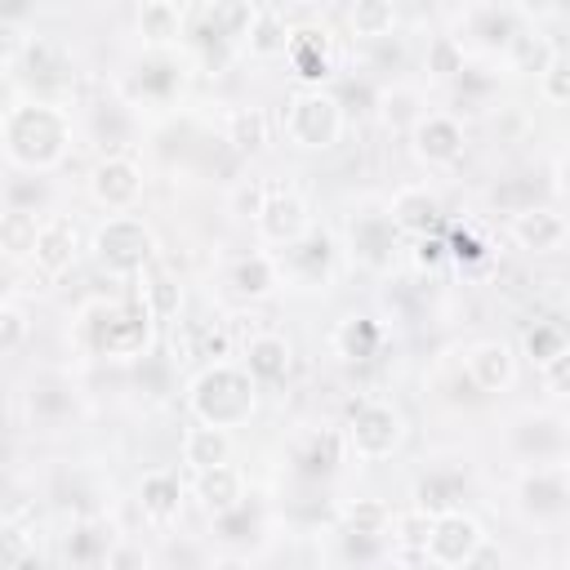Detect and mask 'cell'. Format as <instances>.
Returning <instances> with one entry per match:
<instances>
[{
	"instance_id": "cell-44",
	"label": "cell",
	"mask_w": 570,
	"mask_h": 570,
	"mask_svg": "<svg viewBox=\"0 0 570 570\" xmlns=\"http://www.w3.org/2000/svg\"><path fill=\"white\" fill-rule=\"evenodd\" d=\"M410 120H419V116H414V94H410V89L387 94V125L401 129V125H410Z\"/></svg>"
},
{
	"instance_id": "cell-34",
	"label": "cell",
	"mask_w": 570,
	"mask_h": 570,
	"mask_svg": "<svg viewBox=\"0 0 570 570\" xmlns=\"http://www.w3.org/2000/svg\"><path fill=\"white\" fill-rule=\"evenodd\" d=\"M232 142H236L240 151H258V147L267 142V116H263L258 107L236 111V116H232Z\"/></svg>"
},
{
	"instance_id": "cell-24",
	"label": "cell",
	"mask_w": 570,
	"mask_h": 570,
	"mask_svg": "<svg viewBox=\"0 0 570 570\" xmlns=\"http://www.w3.org/2000/svg\"><path fill=\"white\" fill-rule=\"evenodd\" d=\"M36 232H40V223H36L31 209H4L0 214V249L4 254H13V258L31 254L36 249Z\"/></svg>"
},
{
	"instance_id": "cell-25",
	"label": "cell",
	"mask_w": 570,
	"mask_h": 570,
	"mask_svg": "<svg viewBox=\"0 0 570 570\" xmlns=\"http://www.w3.org/2000/svg\"><path fill=\"white\" fill-rule=\"evenodd\" d=\"M508 53H512V67L517 71H534V76H543V67L557 58V49L548 45V36H539V31H517L508 40Z\"/></svg>"
},
{
	"instance_id": "cell-7",
	"label": "cell",
	"mask_w": 570,
	"mask_h": 570,
	"mask_svg": "<svg viewBox=\"0 0 570 570\" xmlns=\"http://www.w3.org/2000/svg\"><path fill=\"white\" fill-rule=\"evenodd\" d=\"M330 258H334V240H330L325 232H303V236L289 240V245L281 249V258H272V263H276V272H285V276L298 281V285H321L325 272H330Z\"/></svg>"
},
{
	"instance_id": "cell-1",
	"label": "cell",
	"mask_w": 570,
	"mask_h": 570,
	"mask_svg": "<svg viewBox=\"0 0 570 570\" xmlns=\"http://www.w3.org/2000/svg\"><path fill=\"white\" fill-rule=\"evenodd\" d=\"M4 147L27 169H49L67 151V120L49 102H22L4 116Z\"/></svg>"
},
{
	"instance_id": "cell-27",
	"label": "cell",
	"mask_w": 570,
	"mask_h": 570,
	"mask_svg": "<svg viewBox=\"0 0 570 570\" xmlns=\"http://www.w3.org/2000/svg\"><path fill=\"white\" fill-rule=\"evenodd\" d=\"M138 303L147 307V316H151V321H169V316L178 312L183 294H178V285H174L165 272H151V281L142 285V298H138Z\"/></svg>"
},
{
	"instance_id": "cell-17",
	"label": "cell",
	"mask_w": 570,
	"mask_h": 570,
	"mask_svg": "<svg viewBox=\"0 0 570 570\" xmlns=\"http://www.w3.org/2000/svg\"><path fill=\"white\" fill-rule=\"evenodd\" d=\"M196 494H200L205 512H214V517H227L232 508H240V503H245V494H240V472H236V468H227V463H218V468L200 472Z\"/></svg>"
},
{
	"instance_id": "cell-43",
	"label": "cell",
	"mask_w": 570,
	"mask_h": 570,
	"mask_svg": "<svg viewBox=\"0 0 570 570\" xmlns=\"http://www.w3.org/2000/svg\"><path fill=\"white\" fill-rule=\"evenodd\" d=\"M31 552V543H27V530H18V525H4L0 530V570H13L22 557Z\"/></svg>"
},
{
	"instance_id": "cell-41",
	"label": "cell",
	"mask_w": 570,
	"mask_h": 570,
	"mask_svg": "<svg viewBox=\"0 0 570 570\" xmlns=\"http://www.w3.org/2000/svg\"><path fill=\"white\" fill-rule=\"evenodd\" d=\"M428 71H436V76H459V71H463V53H459V45H454L450 36H441V40L432 45Z\"/></svg>"
},
{
	"instance_id": "cell-49",
	"label": "cell",
	"mask_w": 570,
	"mask_h": 570,
	"mask_svg": "<svg viewBox=\"0 0 570 570\" xmlns=\"http://www.w3.org/2000/svg\"><path fill=\"white\" fill-rule=\"evenodd\" d=\"M396 570H436V566H432V561H428L423 552H414V557H405V561H401Z\"/></svg>"
},
{
	"instance_id": "cell-21",
	"label": "cell",
	"mask_w": 570,
	"mask_h": 570,
	"mask_svg": "<svg viewBox=\"0 0 570 570\" xmlns=\"http://www.w3.org/2000/svg\"><path fill=\"white\" fill-rule=\"evenodd\" d=\"M245 356H249L245 374H249L254 383H276V379H285V370H289V343H285V338H276V334L254 338Z\"/></svg>"
},
{
	"instance_id": "cell-20",
	"label": "cell",
	"mask_w": 570,
	"mask_h": 570,
	"mask_svg": "<svg viewBox=\"0 0 570 570\" xmlns=\"http://www.w3.org/2000/svg\"><path fill=\"white\" fill-rule=\"evenodd\" d=\"M227 450H232L227 432H223V428H209V423H196V428H187V436H183V459H187L196 472H209V468L227 463Z\"/></svg>"
},
{
	"instance_id": "cell-46",
	"label": "cell",
	"mask_w": 570,
	"mask_h": 570,
	"mask_svg": "<svg viewBox=\"0 0 570 570\" xmlns=\"http://www.w3.org/2000/svg\"><path fill=\"white\" fill-rule=\"evenodd\" d=\"M499 566H503V552H499L494 543H485V539H481L476 552L463 561V570H499Z\"/></svg>"
},
{
	"instance_id": "cell-47",
	"label": "cell",
	"mask_w": 570,
	"mask_h": 570,
	"mask_svg": "<svg viewBox=\"0 0 570 570\" xmlns=\"http://www.w3.org/2000/svg\"><path fill=\"white\" fill-rule=\"evenodd\" d=\"M27 49V31L13 27V22H0V58H13Z\"/></svg>"
},
{
	"instance_id": "cell-33",
	"label": "cell",
	"mask_w": 570,
	"mask_h": 570,
	"mask_svg": "<svg viewBox=\"0 0 570 570\" xmlns=\"http://www.w3.org/2000/svg\"><path fill=\"white\" fill-rule=\"evenodd\" d=\"M22 53L31 62V76H40V80H58L67 71V58H62V49L53 40H27Z\"/></svg>"
},
{
	"instance_id": "cell-45",
	"label": "cell",
	"mask_w": 570,
	"mask_h": 570,
	"mask_svg": "<svg viewBox=\"0 0 570 570\" xmlns=\"http://www.w3.org/2000/svg\"><path fill=\"white\" fill-rule=\"evenodd\" d=\"M107 570H142V552L129 543H111L107 552Z\"/></svg>"
},
{
	"instance_id": "cell-3",
	"label": "cell",
	"mask_w": 570,
	"mask_h": 570,
	"mask_svg": "<svg viewBox=\"0 0 570 570\" xmlns=\"http://www.w3.org/2000/svg\"><path fill=\"white\" fill-rule=\"evenodd\" d=\"M285 129L298 147H330L343 129V111H338V98L312 89V94H298L285 111Z\"/></svg>"
},
{
	"instance_id": "cell-6",
	"label": "cell",
	"mask_w": 570,
	"mask_h": 570,
	"mask_svg": "<svg viewBox=\"0 0 570 570\" xmlns=\"http://www.w3.org/2000/svg\"><path fill=\"white\" fill-rule=\"evenodd\" d=\"M476 543H481V525L472 521V517H463V512H445V517H436L432 525H428V534H423V557L441 570V566H463L472 552H476Z\"/></svg>"
},
{
	"instance_id": "cell-29",
	"label": "cell",
	"mask_w": 570,
	"mask_h": 570,
	"mask_svg": "<svg viewBox=\"0 0 570 570\" xmlns=\"http://www.w3.org/2000/svg\"><path fill=\"white\" fill-rule=\"evenodd\" d=\"M178 27H183L178 4L156 0V4H142V9H138V31H142L147 40H169V36H178Z\"/></svg>"
},
{
	"instance_id": "cell-23",
	"label": "cell",
	"mask_w": 570,
	"mask_h": 570,
	"mask_svg": "<svg viewBox=\"0 0 570 570\" xmlns=\"http://www.w3.org/2000/svg\"><path fill=\"white\" fill-rule=\"evenodd\" d=\"M289 58H294V67H298V76L303 80H316V76H325V67H330V58H325V31H289Z\"/></svg>"
},
{
	"instance_id": "cell-32",
	"label": "cell",
	"mask_w": 570,
	"mask_h": 570,
	"mask_svg": "<svg viewBox=\"0 0 570 570\" xmlns=\"http://www.w3.org/2000/svg\"><path fill=\"white\" fill-rule=\"evenodd\" d=\"M392 22H396V9H392V4H379V0H365V4L352 9V27H356V36H370V40L392 36Z\"/></svg>"
},
{
	"instance_id": "cell-8",
	"label": "cell",
	"mask_w": 570,
	"mask_h": 570,
	"mask_svg": "<svg viewBox=\"0 0 570 570\" xmlns=\"http://www.w3.org/2000/svg\"><path fill=\"white\" fill-rule=\"evenodd\" d=\"M147 307L142 303H125V307H111L102 321H98V334H94V347L107 352V356H134L142 343H147Z\"/></svg>"
},
{
	"instance_id": "cell-12",
	"label": "cell",
	"mask_w": 570,
	"mask_h": 570,
	"mask_svg": "<svg viewBox=\"0 0 570 570\" xmlns=\"http://www.w3.org/2000/svg\"><path fill=\"white\" fill-rule=\"evenodd\" d=\"M352 254L370 267H387L396 254V223L387 214H365L352 223Z\"/></svg>"
},
{
	"instance_id": "cell-26",
	"label": "cell",
	"mask_w": 570,
	"mask_h": 570,
	"mask_svg": "<svg viewBox=\"0 0 570 570\" xmlns=\"http://www.w3.org/2000/svg\"><path fill=\"white\" fill-rule=\"evenodd\" d=\"M232 285H236L240 294L258 298V294H267V289L276 285V263H272L267 254H249V258H240V263L232 267Z\"/></svg>"
},
{
	"instance_id": "cell-18",
	"label": "cell",
	"mask_w": 570,
	"mask_h": 570,
	"mask_svg": "<svg viewBox=\"0 0 570 570\" xmlns=\"http://www.w3.org/2000/svg\"><path fill=\"white\" fill-rule=\"evenodd\" d=\"M512 236L525 249H557L566 240V218L557 209H525L512 218Z\"/></svg>"
},
{
	"instance_id": "cell-4",
	"label": "cell",
	"mask_w": 570,
	"mask_h": 570,
	"mask_svg": "<svg viewBox=\"0 0 570 570\" xmlns=\"http://www.w3.org/2000/svg\"><path fill=\"white\" fill-rule=\"evenodd\" d=\"M405 436V423L392 405L383 401H361L352 410V423H347V441L361 459H387Z\"/></svg>"
},
{
	"instance_id": "cell-31",
	"label": "cell",
	"mask_w": 570,
	"mask_h": 570,
	"mask_svg": "<svg viewBox=\"0 0 570 570\" xmlns=\"http://www.w3.org/2000/svg\"><path fill=\"white\" fill-rule=\"evenodd\" d=\"M107 552H111V539H107L102 525H94V521H85V525L71 534V543H67V557H76L80 566L107 561Z\"/></svg>"
},
{
	"instance_id": "cell-35",
	"label": "cell",
	"mask_w": 570,
	"mask_h": 570,
	"mask_svg": "<svg viewBox=\"0 0 570 570\" xmlns=\"http://www.w3.org/2000/svg\"><path fill=\"white\" fill-rule=\"evenodd\" d=\"M525 347H530V356H534L539 365H548V361L566 356V334H561L557 321H543V325H534V330L525 334Z\"/></svg>"
},
{
	"instance_id": "cell-5",
	"label": "cell",
	"mask_w": 570,
	"mask_h": 570,
	"mask_svg": "<svg viewBox=\"0 0 570 570\" xmlns=\"http://www.w3.org/2000/svg\"><path fill=\"white\" fill-rule=\"evenodd\" d=\"M94 249H98L102 267H111V272H138L147 263V254H151V232L138 218H125L120 214V218H111L94 236Z\"/></svg>"
},
{
	"instance_id": "cell-14",
	"label": "cell",
	"mask_w": 570,
	"mask_h": 570,
	"mask_svg": "<svg viewBox=\"0 0 570 570\" xmlns=\"http://www.w3.org/2000/svg\"><path fill=\"white\" fill-rule=\"evenodd\" d=\"M521 499H525V512H534V517H561V508H566V468L561 463L534 468L521 481Z\"/></svg>"
},
{
	"instance_id": "cell-2",
	"label": "cell",
	"mask_w": 570,
	"mask_h": 570,
	"mask_svg": "<svg viewBox=\"0 0 570 570\" xmlns=\"http://www.w3.org/2000/svg\"><path fill=\"white\" fill-rule=\"evenodd\" d=\"M191 410H196L200 423L227 432V428L249 419V410H254V379L245 370H236V365H214V370H205L196 379Z\"/></svg>"
},
{
	"instance_id": "cell-15",
	"label": "cell",
	"mask_w": 570,
	"mask_h": 570,
	"mask_svg": "<svg viewBox=\"0 0 570 570\" xmlns=\"http://www.w3.org/2000/svg\"><path fill=\"white\" fill-rule=\"evenodd\" d=\"M468 379H472L476 392H499V387H508V383H512V352H508V343H499V338L476 343V347L468 352Z\"/></svg>"
},
{
	"instance_id": "cell-11",
	"label": "cell",
	"mask_w": 570,
	"mask_h": 570,
	"mask_svg": "<svg viewBox=\"0 0 570 570\" xmlns=\"http://www.w3.org/2000/svg\"><path fill=\"white\" fill-rule=\"evenodd\" d=\"M254 218H258V232L267 240H276V245H289V240H298L307 232V209H303V200L294 191H267Z\"/></svg>"
},
{
	"instance_id": "cell-36",
	"label": "cell",
	"mask_w": 570,
	"mask_h": 570,
	"mask_svg": "<svg viewBox=\"0 0 570 570\" xmlns=\"http://www.w3.org/2000/svg\"><path fill=\"white\" fill-rule=\"evenodd\" d=\"M387 521H392V512H387L383 503H352V508H347V525H352L356 539H374V534H383Z\"/></svg>"
},
{
	"instance_id": "cell-38",
	"label": "cell",
	"mask_w": 570,
	"mask_h": 570,
	"mask_svg": "<svg viewBox=\"0 0 570 570\" xmlns=\"http://www.w3.org/2000/svg\"><path fill=\"white\" fill-rule=\"evenodd\" d=\"M374 343H379V330H374V321H365V316H352V321L338 330V347H343L347 356H356V352L365 356Z\"/></svg>"
},
{
	"instance_id": "cell-19",
	"label": "cell",
	"mask_w": 570,
	"mask_h": 570,
	"mask_svg": "<svg viewBox=\"0 0 570 570\" xmlns=\"http://www.w3.org/2000/svg\"><path fill=\"white\" fill-rule=\"evenodd\" d=\"M436 214H441L436 196H428V191H419V187H405V191H396V200H392V223H396V232L428 236V232L436 227Z\"/></svg>"
},
{
	"instance_id": "cell-28",
	"label": "cell",
	"mask_w": 570,
	"mask_h": 570,
	"mask_svg": "<svg viewBox=\"0 0 570 570\" xmlns=\"http://www.w3.org/2000/svg\"><path fill=\"white\" fill-rule=\"evenodd\" d=\"M419 508L423 512H432V517H445V512H454V499H459V481L454 476H445V472H432V476H423L419 481Z\"/></svg>"
},
{
	"instance_id": "cell-42",
	"label": "cell",
	"mask_w": 570,
	"mask_h": 570,
	"mask_svg": "<svg viewBox=\"0 0 570 570\" xmlns=\"http://www.w3.org/2000/svg\"><path fill=\"white\" fill-rule=\"evenodd\" d=\"M566 94H570V67H566V58L557 53V58L543 67V98L561 107V102H566Z\"/></svg>"
},
{
	"instance_id": "cell-37",
	"label": "cell",
	"mask_w": 570,
	"mask_h": 570,
	"mask_svg": "<svg viewBox=\"0 0 570 570\" xmlns=\"http://www.w3.org/2000/svg\"><path fill=\"white\" fill-rule=\"evenodd\" d=\"M165 570H209V552L196 539H169L165 543Z\"/></svg>"
},
{
	"instance_id": "cell-13",
	"label": "cell",
	"mask_w": 570,
	"mask_h": 570,
	"mask_svg": "<svg viewBox=\"0 0 570 570\" xmlns=\"http://www.w3.org/2000/svg\"><path fill=\"white\" fill-rule=\"evenodd\" d=\"M517 450L525 459H534V468L543 463H557L561 450H566V436H561V419H548V414H534V419H521L517 423Z\"/></svg>"
},
{
	"instance_id": "cell-10",
	"label": "cell",
	"mask_w": 570,
	"mask_h": 570,
	"mask_svg": "<svg viewBox=\"0 0 570 570\" xmlns=\"http://www.w3.org/2000/svg\"><path fill=\"white\" fill-rule=\"evenodd\" d=\"M89 187H94V200H98V205H107V209H129V205L138 200V191H142V174H138L134 160L107 156V160L94 169Z\"/></svg>"
},
{
	"instance_id": "cell-22",
	"label": "cell",
	"mask_w": 570,
	"mask_h": 570,
	"mask_svg": "<svg viewBox=\"0 0 570 570\" xmlns=\"http://www.w3.org/2000/svg\"><path fill=\"white\" fill-rule=\"evenodd\" d=\"M178 503H183V481L174 472H147L142 476V508L151 521L178 517Z\"/></svg>"
},
{
	"instance_id": "cell-16",
	"label": "cell",
	"mask_w": 570,
	"mask_h": 570,
	"mask_svg": "<svg viewBox=\"0 0 570 570\" xmlns=\"http://www.w3.org/2000/svg\"><path fill=\"white\" fill-rule=\"evenodd\" d=\"M31 258H36L49 276L62 272V267H71V258H76V223H71V218H45L40 232H36Z\"/></svg>"
},
{
	"instance_id": "cell-30",
	"label": "cell",
	"mask_w": 570,
	"mask_h": 570,
	"mask_svg": "<svg viewBox=\"0 0 570 570\" xmlns=\"http://www.w3.org/2000/svg\"><path fill=\"white\" fill-rule=\"evenodd\" d=\"M285 45H289V27L281 22V13L276 9H258L254 27H249V49L254 53H276Z\"/></svg>"
},
{
	"instance_id": "cell-48",
	"label": "cell",
	"mask_w": 570,
	"mask_h": 570,
	"mask_svg": "<svg viewBox=\"0 0 570 570\" xmlns=\"http://www.w3.org/2000/svg\"><path fill=\"white\" fill-rule=\"evenodd\" d=\"M566 361H570V356H557V361H548V387H552L557 396L566 392Z\"/></svg>"
},
{
	"instance_id": "cell-39",
	"label": "cell",
	"mask_w": 570,
	"mask_h": 570,
	"mask_svg": "<svg viewBox=\"0 0 570 570\" xmlns=\"http://www.w3.org/2000/svg\"><path fill=\"white\" fill-rule=\"evenodd\" d=\"M534 196H539V187L534 183H525V178H517V183H503V187H494V205H503V209H512V214H525V209H534Z\"/></svg>"
},
{
	"instance_id": "cell-40",
	"label": "cell",
	"mask_w": 570,
	"mask_h": 570,
	"mask_svg": "<svg viewBox=\"0 0 570 570\" xmlns=\"http://www.w3.org/2000/svg\"><path fill=\"white\" fill-rule=\"evenodd\" d=\"M22 338H27V316H22L18 307L0 303V356H4V352H18Z\"/></svg>"
},
{
	"instance_id": "cell-9",
	"label": "cell",
	"mask_w": 570,
	"mask_h": 570,
	"mask_svg": "<svg viewBox=\"0 0 570 570\" xmlns=\"http://www.w3.org/2000/svg\"><path fill=\"white\" fill-rule=\"evenodd\" d=\"M414 151L428 165H450L463 156V125L445 111H428L414 120Z\"/></svg>"
}]
</instances>
